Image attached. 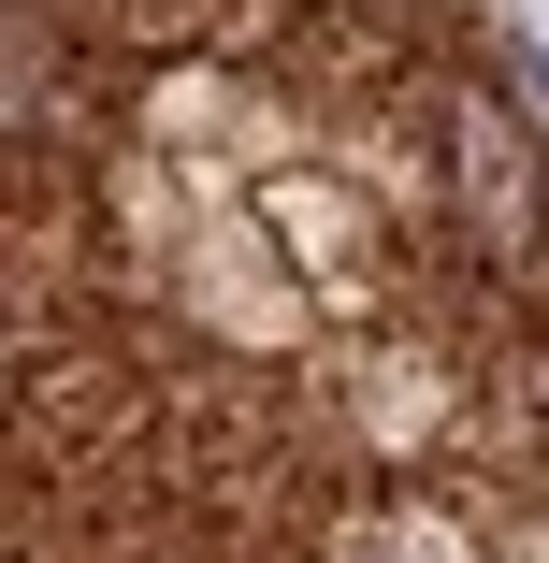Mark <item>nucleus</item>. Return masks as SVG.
Listing matches in <instances>:
<instances>
[{
	"label": "nucleus",
	"instance_id": "1",
	"mask_svg": "<svg viewBox=\"0 0 549 563\" xmlns=\"http://www.w3.org/2000/svg\"><path fill=\"white\" fill-rule=\"evenodd\" d=\"M449 202H463L477 246H535V145H520L506 101H463L449 117Z\"/></svg>",
	"mask_w": 549,
	"mask_h": 563
},
{
	"label": "nucleus",
	"instance_id": "2",
	"mask_svg": "<svg viewBox=\"0 0 549 563\" xmlns=\"http://www.w3.org/2000/svg\"><path fill=\"white\" fill-rule=\"evenodd\" d=\"M520 87H535V131H549V58H535V44H520Z\"/></svg>",
	"mask_w": 549,
	"mask_h": 563
},
{
	"label": "nucleus",
	"instance_id": "3",
	"mask_svg": "<svg viewBox=\"0 0 549 563\" xmlns=\"http://www.w3.org/2000/svg\"><path fill=\"white\" fill-rule=\"evenodd\" d=\"M333 15H391V0H333Z\"/></svg>",
	"mask_w": 549,
	"mask_h": 563
}]
</instances>
